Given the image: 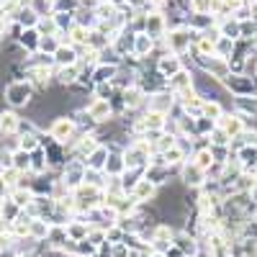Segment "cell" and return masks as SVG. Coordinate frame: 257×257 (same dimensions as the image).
<instances>
[{"label": "cell", "mask_w": 257, "mask_h": 257, "mask_svg": "<svg viewBox=\"0 0 257 257\" xmlns=\"http://www.w3.org/2000/svg\"><path fill=\"white\" fill-rule=\"evenodd\" d=\"M6 98L13 103V105H26L31 100V88L26 82H11L6 88Z\"/></svg>", "instance_id": "obj_1"}, {"label": "cell", "mask_w": 257, "mask_h": 257, "mask_svg": "<svg viewBox=\"0 0 257 257\" xmlns=\"http://www.w3.org/2000/svg\"><path fill=\"white\" fill-rule=\"evenodd\" d=\"M88 113H90V118H95V121H105L111 116V103L105 100V98H100V100H95L90 108H88Z\"/></svg>", "instance_id": "obj_2"}, {"label": "cell", "mask_w": 257, "mask_h": 257, "mask_svg": "<svg viewBox=\"0 0 257 257\" xmlns=\"http://www.w3.org/2000/svg\"><path fill=\"white\" fill-rule=\"evenodd\" d=\"M105 160H108V147H95L93 155L88 157V167L100 170V167H105Z\"/></svg>", "instance_id": "obj_3"}, {"label": "cell", "mask_w": 257, "mask_h": 257, "mask_svg": "<svg viewBox=\"0 0 257 257\" xmlns=\"http://www.w3.org/2000/svg\"><path fill=\"white\" fill-rule=\"evenodd\" d=\"M170 105H173V98L170 95H165V93H157V95H152V100H149V111L152 113H162V111H167Z\"/></svg>", "instance_id": "obj_4"}, {"label": "cell", "mask_w": 257, "mask_h": 257, "mask_svg": "<svg viewBox=\"0 0 257 257\" xmlns=\"http://www.w3.org/2000/svg\"><path fill=\"white\" fill-rule=\"evenodd\" d=\"M142 103V90H126L123 93V105H126V108H137V105Z\"/></svg>", "instance_id": "obj_5"}, {"label": "cell", "mask_w": 257, "mask_h": 257, "mask_svg": "<svg viewBox=\"0 0 257 257\" xmlns=\"http://www.w3.org/2000/svg\"><path fill=\"white\" fill-rule=\"evenodd\" d=\"M183 178H185V183H190V185H198V183H201V167H198V165L185 167V170H183Z\"/></svg>", "instance_id": "obj_6"}, {"label": "cell", "mask_w": 257, "mask_h": 257, "mask_svg": "<svg viewBox=\"0 0 257 257\" xmlns=\"http://www.w3.org/2000/svg\"><path fill=\"white\" fill-rule=\"evenodd\" d=\"M21 44L29 47V49L34 52V49H36V44H39V36H36V31H24V36H21Z\"/></svg>", "instance_id": "obj_7"}, {"label": "cell", "mask_w": 257, "mask_h": 257, "mask_svg": "<svg viewBox=\"0 0 257 257\" xmlns=\"http://www.w3.org/2000/svg\"><path fill=\"white\" fill-rule=\"evenodd\" d=\"M57 62L59 64H75V49H57Z\"/></svg>", "instance_id": "obj_8"}, {"label": "cell", "mask_w": 257, "mask_h": 257, "mask_svg": "<svg viewBox=\"0 0 257 257\" xmlns=\"http://www.w3.org/2000/svg\"><path fill=\"white\" fill-rule=\"evenodd\" d=\"M160 70H162V72H175V70H178V62H175V59H162V62H160Z\"/></svg>", "instance_id": "obj_9"}, {"label": "cell", "mask_w": 257, "mask_h": 257, "mask_svg": "<svg viewBox=\"0 0 257 257\" xmlns=\"http://www.w3.org/2000/svg\"><path fill=\"white\" fill-rule=\"evenodd\" d=\"M152 257H165V254H152Z\"/></svg>", "instance_id": "obj_10"}]
</instances>
